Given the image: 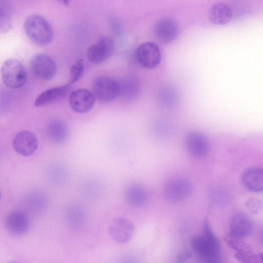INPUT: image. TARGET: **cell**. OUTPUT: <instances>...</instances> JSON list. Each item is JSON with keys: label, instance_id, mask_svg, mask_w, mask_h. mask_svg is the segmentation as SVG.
Here are the masks:
<instances>
[{"label": "cell", "instance_id": "obj_21", "mask_svg": "<svg viewBox=\"0 0 263 263\" xmlns=\"http://www.w3.org/2000/svg\"><path fill=\"white\" fill-rule=\"evenodd\" d=\"M87 219V213L84 209L77 204L68 205L65 211L66 222L68 226L78 228L84 225Z\"/></svg>", "mask_w": 263, "mask_h": 263}, {"label": "cell", "instance_id": "obj_20", "mask_svg": "<svg viewBox=\"0 0 263 263\" xmlns=\"http://www.w3.org/2000/svg\"><path fill=\"white\" fill-rule=\"evenodd\" d=\"M233 16V11L230 6L224 3L213 5L209 12L210 21L216 25H223L228 23Z\"/></svg>", "mask_w": 263, "mask_h": 263}, {"label": "cell", "instance_id": "obj_16", "mask_svg": "<svg viewBox=\"0 0 263 263\" xmlns=\"http://www.w3.org/2000/svg\"><path fill=\"white\" fill-rule=\"evenodd\" d=\"M5 226L11 234L16 236L22 235L28 229V217L25 213L21 211L11 212L6 218Z\"/></svg>", "mask_w": 263, "mask_h": 263}, {"label": "cell", "instance_id": "obj_6", "mask_svg": "<svg viewBox=\"0 0 263 263\" xmlns=\"http://www.w3.org/2000/svg\"><path fill=\"white\" fill-rule=\"evenodd\" d=\"M30 66L32 73L42 80L52 79L57 70L54 60L49 55L44 53L34 55L31 60Z\"/></svg>", "mask_w": 263, "mask_h": 263}, {"label": "cell", "instance_id": "obj_31", "mask_svg": "<svg viewBox=\"0 0 263 263\" xmlns=\"http://www.w3.org/2000/svg\"><path fill=\"white\" fill-rule=\"evenodd\" d=\"M60 1L66 5L68 4L70 1V0H60Z\"/></svg>", "mask_w": 263, "mask_h": 263}, {"label": "cell", "instance_id": "obj_14", "mask_svg": "<svg viewBox=\"0 0 263 263\" xmlns=\"http://www.w3.org/2000/svg\"><path fill=\"white\" fill-rule=\"evenodd\" d=\"M124 196L127 203L136 208L144 206L149 199V195L146 189L136 183H130L126 186Z\"/></svg>", "mask_w": 263, "mask_h": 263}, {"label": "cell", "instance_id": "obj_3", "mask_svg": "<svg viewBox=\"0 0 263 263\" xmlns=\"http://www.w3.org/2000/svg\"><path fill=\"white\" fill-rule=\"evenodd\" d=\"M1 73L4 83L11 88H21L27 81L25 67L16 59H10L5 61L1 67Z\"/></svg>", "mask_w": 263, "mask_h": 263}, {"label": "cell", "instance_id": "obj_15", "mask_svg": "<svg viewBox=\"0 0 263 263\" xmlns=\"http://www.w3.org/2000/svg\"><path fill=\"white\" fill-rule=\"evenodd\" d=\"M253 230L252 220L244 214H237L231 220L229 234L232 236L243 239L249 236Z\"/></svg>", "mask_w": 263, "mask_h": 263}, {"label": "cell", "instance_id": "obj_18", "mask_svg": "<svg viewBox=\"0 0 263 263\" xmlns=\"http://www.w3.org/2000/svg\"><path fill=\"white\" fill-rule=\"evenodd\" d=\"M241 181L248 190L260 192L263 189V172L260 167H252L246 170L241 176Z\"/></svg>", "mask_w": 263, "mask_h": 263}, {"label": "cell", "instance_id": "obj_22", "mask_svg": "<svg viewBox=\"0 0 263 263\" xmlns=\"http://www.w3.org/2000/svg\"><path fill=\"white\" fill-rule=\"evenodd\" d=\"M118 83L119 96L126 99H132L139 95L140 87L138 82L135 79L127 78L118 81Z\"/></svg>", "mask_w": 263, "mask_h": 263}, {"label": "cell", "instance_id": "obj_27", "mask_svg": "<svg viewBox=\"0 0 263 263\" xmlns=\"http://www.w3.org/2000/svg\"><path fill=\"white\" fill-rule=\"evenodd\" d=\"M84 72V66L82 60L77 61L70 68L69 82L70 84L77 82Z\"/></svg>", "mask_w": 263, "mask_h": 263}, {"label": "cell", "instance_id": "obj_29", "mask_svg": "<svg viewBox=\"0 0 263 263\" xmlns=\"http://www.w3.org/2000/svg\"><path fill=\"white\" fill-rule=\"evenodd\" d=\"M245 205L250 212L256 214L262 208V202L257 198H251L246 201Z\"/></svg>", "mask_w": 263, "mask_h": 263}, {"label": "cell", "instance_id": "obj_30", "mask_svg": "<svg viewBox=\"0 0 263 263\" xmlns=\"http://www.w3.org/2000/svg\"><path fill=\"white\" fill-rule=\"evenodd\" d=\"M191 253L187 251H183L180 252L177 256V259L179 261H182L184 259L190 258L191 256Z\"/></svg>", "mask_w": 263, "mask_h": 263}, {"label": "cell", "instance_id": "obj_2", "mask_svg": "<svg viewBox=\"0 0 263 263\" xmlns=\"http://www.w3.org/2000/svg\"><path fill=\"white\" fill-rule=\"evenodd\" d=\"M24 27L27 36L38 45L46 46L53 40L52 28L48 21L41 15L33 14L28 16Z\"/></svg>", "mask_w": 263, "mask_h": 263}, {"label": "cell", "instance_id": "obj_10", "mask_svg": "<svg viewBox=\"0 0 263 263\" xmlns=\"http://www.w3.org/2000/svg\"><path fill=\"white\" fill-rule=\"evenodd\" d=\"M96 99L92 92L86 89L80 88L70 93L69 101L73 110L78 113H85L92 109Z\"/></svg>", "mask_w": 263, "mask_h": 263}, {"label": "cell", "instance_id": "obj_12", "mask_svg": "<svg viewBox=\"0 0 263 263\" xmlns=\"http://www.w3.org/2000/svg\"><path fill=\"white\" fill-rule=\"evenodd\" d=\"M185 146L189 153L197 158L205 156L209 149V143L206 136L201 132H190L185 139Z\"/></svg>", "mask_w": 263, "mask_h": 263}, {"label": "cell", "instance_id": "obj_25", "mask_svg": "<svg viewBox=\"0 0 263 263\" xmlns=\"http://www.w3.org/2000/svg\"><path fill=\"white\" fill-rule=\"evenodd\" d=\"M235 257L240 262L255 263L262 262V254H254L251 250L236 252Z\"/></svg>", "mask_w": 263, "mask_h": 263}, {"label": "cell", "instance_id": "obj_28", "mask_svg": "<svg viewBox=\"0 0 263 263\" xmlns=\"http://www.w3.org/2000/svg\"><path fill=\"white\" fill-rule=\"evenodd\" d=\"M12 27V23L10 17L0 11V33L9 31Z\"/></svg>", "mask_w": 263, "mask_h": 263}, {"label": "cell", "instance_id": "obj_11", "mask_svg": "<svg viewBox=\"0 0 263 263\" xmlns=\"http://www.w3.org/2000/svg\"><path fill=\"white\" fill-rule=\"evenodd\" d=\"M15 151L21 156L27 157L34 154L38 147V141L35 134L28 130L18 132L13 140Z\"/></svg>", "mask_w": 263, "mask_h": 263}, {"label": "cell", "instance_id": "obj_17", "mask_svg": "<svg viewBox=\"0 0 263 263\" xmlns=\"http://www.w3.org/2000/svg\"><path fill=\"white\" fill-rule=\"evenodd\" d=\"M71 87L70 83L48 89L42 92L35 99L36 107L43 106L57 102L66 97Z\"/></svg>", "mask_w": 263, "mask_h": 263}, {"label": "cell", "instance_id": "obj_5", "mask_svg": "<svg viewBox=\"0 0 263 263\" xmlns=\"http://www.w3.org/2000/svg\"><path fill=\"white\" fill-rule=\"evenodd\" d=\"M93 93L98 100L107 103L119 96L118 81L108 76L97 78L92 85Z\"/></svg>", "mask_w": 263, "mask_h": 263}, {"label": "cell", "instance_id": "obj_7", "mask_svg": "<svg viewBox=\"0 0 263 263\" xmlns=\"http://www.w3.org/2000/svg\"><path fill=\"white\" fill-rule=\"evenodd\" d=\"M114 49L113 39L109 36H102L88 48L87 58L92 63H101L111 55Z\"/></svg>", "mask_w": 263, "mask_h": 263}, {"label": "cell", "instance_id": "obj_8", "mask_svg": "<svg viewBox=\"0 0 263 263\" xmlns=\"http://www.w3.org/2000/svg\"><path fill=\"white\" fill-rule=\"evenodd\" d=\"M135 231L133 222L129 219L119 217L110 223L108 232L115 241L121 243L128 242L133 237Z\"/></svg>", "mask_w": 263, "mask_h": 263}, {"label": "cell", "instance_id": "obj_1", "mask_svg": "<svg viewBox=\"0 0 263 263\" xmlns=\"http://www.w3.org/2000/svg\"><path fill=\"white\" fill-rule=\"evenodd\" d=\"M203 229L204 235L196 236L192 238V248L203 261L207 262H218L219 243L207 220L204 222Z\"/></svg>", "mask_w": 263, "mask_h": 263}, {"label": "cell", "instance_id": "obj_19", "mask_svg": "<svg viewBox=\"0 0 263 263\" xmlns=\"http://www.w3.org/2000/svg\"><path fill=\"white\" fill-rule=\"evenodd\" d=\"M46 132L49 138L55 143L64 142L69 135L67 124L59 119H54L49 122L47 125Z\"/></svg>", "mask_w": 263, "mask_h": 263}, {"label": "cell", "instance_id": "obj_4", "mask_svg": "<svg viewBox=\"0 0 263 263\" xmlns=\"http://www.w3.org/2000/svg\"><path fill=\"white\" fill-rule=\"evenodd\" d=\"M193 186L191 181L184 177L171 179L165 185L164 194L170 202L179 203L186 200L191 194Z\"/></svg>", "mask_w": 263, "mask_h": 263}, {"label": "cell", "instance_id": "obj_13", "mask_svg": "<svg viewBox=\"0 0 263 263\" xmlns=\"http://www.w3.org/2000/svg\"><path fill=\"white\" fill-rule=\"evenodd\" d=\"M154 32L156 37L161 42L168 43L174 41L179 33L177 23L172 18H163L155 25Z\"/></svg>", "mask_w": 263, "mask_h": 263}, {"label": "cell", "instance_id": "obj_23", "mask_svg": "<svg viewBox=\"0 0 263 263\" xmlns=\"http://www.w3.org/2000/svg\"><path fill=\"white\" fill-rule=\"evenodd\" d=\"M158 100L160 103L165 107H172L176 105L178 96L176 89L171 85H164L159 90Z\"/></svg>", "mask_w": 263, "mask_h": 263}, {"label": "cell", "instance_id": "obj_32", "mask_svg": "<svg viewBox=\"0 0 263 263\" xmlns=\"http://www.w3.org/2000/svg\"><path fill=\"white\" fill-rule=\"evenodd\" d=\"M1 191H0V198H1Z\"/></svg>", "mask_w": 263, "mask_h": 263}, {"label": "cell", "instance_id": "obj_9", "mask_svg": "<svg viewBox=\"0 0 263 263\" xmlns=\"http://www.w3.org/2000/svg\"><path fill=\"white\" fill-rule=\"evenodd\" d=\"M136 57L142 66L147 69H153L160 64L161 53L160 48L155 43L145 42L137 48Z\"/></svg>", "mask_w": 263, "mask_h": 263}, {"label": "cell", "instance_id": "obj_24", "mask_svg": "<svg viewBox=\"0 0 263 263\" xmlns=\"http://www.w3.org/2000/svg\"><path fill=\"white\" fill-rule=\"evenodd\" d=\"M210 203L215 206H222L227 204L229 201V194L223 189L214 187L210 189L208 193Z\"/></svg>", "mask_w": 263, "mask_h": 263}, {"label": "cell", "instance_id": "obj_26", "mask_svg": "<svg viewBox=\"0 0 263 263\" xmlns=\"http://www.w3.org/2000/svg\"><path fill=\"white\" fill-rule=\"evenodd\" d=\"M225 239L229 246L236 252L251 249V247L244 241L243 238L229 234L226 236Z\"/></svg>", "mask_w": 263, "mask_h": 263}]
</instances>
